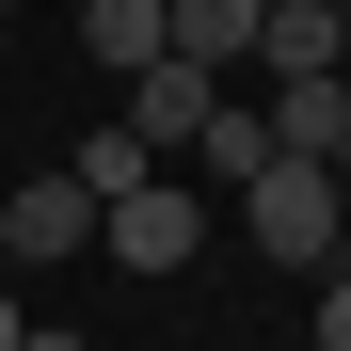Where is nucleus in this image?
<instances>
[{
  "label": "nucleus",
  "instance_id": "4",
  "mask_svg": "<svg viewBox=\"0 0 351 351\" xmlns=\"http://www.w3.org/2000/svg\"><path fill=\"white\" fill-rule=\"evenodd\" d=\"M256 80H351L335 64V0H271L256 16Z\"/></svg>",
  "mask_w": 351,
  "mask_h": 351
},
{
  "label": "nucleus",
  "instance_id": "13",
  "mask_svg": "<svg viewBox=\"0 0 351 351\" xmlns=\"http://www.w3.org/2000/svg\"><path fill=\"white\" fill-rule=\"evenodd\" d=\"M16 351H80V335H16Z\"/></svg>",
  "mask_w": 351,
  "mask_h": 351
},
{
  "label": "nucleus",
  "instance_id": "3",
  "mask_svg": "<svg viewBox=\"0 0 351 351\" xmlns=\"http://www.w3.org/2000/svg\"><path fill=\"white\" fill-rule=\"evenodd\" d=\"M0 240H16V256H96V192H80V176H32V192L0 208Z\"/></svg>",
  "mask_w": 351,
  "mask_h": 351
},
{
  "label": "nucleus",
  "instance_id": "8",
  "mask_svg": "<svg viewBox=\"0 0 351 351\" xmlns=\"http://www.w3.org/2000/svg\"><path fill=\"white\" fill-rule=\"evenodd\" d=\"M192 144H208V176H223V192H240V176L271 160V96H256V80H223V112H208Z\"/></svg>",
  "mask_w": 351,
  "mask_h": 351
},
{
  "label": "nucleus",
  "instance_id": "6",
  "mask_svg": "<svg viewBox=\"0 0 351 351\" xmlns=\"http://www.w3.org/2000/svg\"><path fill=\"white\" fill-rule=\"evenodd\" d=\"M80 48H96L112 80H144L160 48H176V0H80Z\"/></svg>",
  "mask_w": 351,
  "mask_h": 351
},
{
  "label": "nucleus",
  "instance_id": "2",
  "mask_svg": "<svg viewBox=\"0 0 351 351\" xmlns=\"http://www.w3.org/2000/svg\"><path fill=\"white\" fill-rule=\"evenodd\" d=\"M96 256H112V271H192V256H208V208L176 192V176H144V192L96 208Z\"/></svg>",
  "mask_w": 351,
  "mask_h": 351
},
{
  "label": "nucleus",
  "instance_id": "7",
  "mask_svg": "<svg viewBox=\"0 0 351 351\" xmlns=\"http://www.w3.org/2000/svg\"><path fill=\"white\" fill-rule=\"evenodd\" d=\"M256 16H271V0H176V64L240 80V64H256Z\"/></svg>",
  "mask_w": 351,
  "mask_h": 351
},
{
  "label": "nucleus",
  "instance_id": "10",
  "mask_svg": "<svg viewBox=\"0 0 351 351\" xmlns=\"http://www.w3.org/2000/svg\"><path fill=\"white\" fill-rule=\"evenodd\" d=\"M319 351H351V271H319Z\"/></svg>",
  "mask_w": 351,
  "mask_h": 351
},
{
  "label": "nucleus",
  "instance_id": "15",
  "mask_svg": "<svg viewBox=\"0 0 351 351\" xmlns=\"http://www.w3.org/2000/svg\"><path fill=\"white\" fill-rule=\"evenodd\" d=\"M0 16H16V0H0Z\"/></svg>",
  "mask_w": 351,
  "mask_h": 351
},
{
  "label": "nucleus",
  "instance_id": "9",
  "mask_svg": "<svg viewBox=\"0 0 351 351\" xmlns=\"http://www.w3.org/2000/svg\"><path fill=\"white\" fill-rule=\"evenodd\" d=\"M64 176L112 208V192H144V176H160V144H144V128H80V160H64Z\"/></svg>",
  "mask_w": 351,
  "mask_h": 351
},
{
  "label": "nucleus",
  "instance_id": "5",
  "mask_svg": "<svg viewBox=\"0 0 351 351\" xmlns=\"http://www.w3.org/2000/svg\"><path fill=\"white\" fill-rule=\"evenodd\" d=\"M208 112H223V80H208V64H176V48H160V64L128 80V128H144V144H192Z\"/></svg>",
  "mask_w": 351,
  "mask_h": 351
},
{
  "label": "nucleus",
  "instance_id": "1",
  "mask_svg": "<svg viewBox=\"0 0 351 351\" xmlns=\"http://www.w3.org/2000/svg\"><path fill=\"white\" fill-rule=\"evenodd\" d=\"M240 223H256V256H304V271H335V240H351V192H335V160H256V176H240Z\"/></svg>",
  "mask_w": 351,
  "mask_h": 351
},
{
  "label": "nucleus",
  "instance_id": "11",
  "mask_svg": "<svg viewBox=\"0 0 351 351\" xmlns=\"http://www.w3.org/2000/svg\"><path fill=\"white\" fill-rule=\"evenodd\" d=\"M16 335H32V319H16V304H0V351H16Z\"/></svg>",
  "mask_w": 351,
  "mask_h": 351
},
{
  "label": "nucleus",
  "instance_id": "12",
  "mask_svg": "<svg viewBox=\"0 0 351 351\" xmlns=\"http://www.w3.org/2000/svg\"><path fill=\"white\" fill-rule=\"evenodd\" d=\"M335 64H351V0H335Z\"/></svg>",
  "mask_w": 351,
  "mask_h": 351
},
{
  "label": "nucleus",
  "instance_id": "14",
  "mask_svg": "<svg viewBox=\"0 0 351 351\" xmlns=\"http://www.w3.org/2000/svg\"><path fill=\"white\" fill-rule=\"evenodd\" d=\"M335 192H351V128H335Z\"/></svg>",
  "mask_w": 351,
  "mask_h": 351
}]
</instances>
